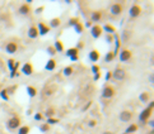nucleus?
Segmentation results:
<instances>
[{"mask_svg":"<svg viewBox=\"0 0 154 134\" xmlns=\"http://www.w3.org/2000/svg\"><path fill=\"white\" fill-rule=\"evenodd\" d=\"M113 57H115V54H113L112 52H109V53L106 56V61H107V62H109L111 60H113Z\"/></svg>","mask_w":154,"mask_h":134,"instance_id":"nucleus-23","label":"nucleus"},{"mask_svg":"<svg viewBox=\"0 0 154 134\" xmlns=\"http://www.w3.org/2000/svg\"><path fill=\"white\" fill-rule=\"evenodd\" d=\"M139 14H140V6L134 5L133 8L130 9V15H131V17H138Z\"/></svg>","mask_w":154,"mask_h":134,"instance_id":"nucleus-11","label":"nucleus"},{"mask_svg":"<svg viewBox=\"0 0 154 134\" xmlns=\"http://www.w3.org/2000/svg\"><path fill=\"white\" fill-rule=\"evenodd\" d=\"M91 32H92V36H93L94 38H98V37L102 34V28H100L98 25H94V27L92 28Z\"/></svg>","mask_w":154,"mask_h":134,"instance_id":"nucleus-5","label":"nucleus"},{"mask_svg":"<svg viewBox=\"0 0 154 134\" xmlns=\"http://www.w3.org/2000/svg\"><path fill=\"white\" fill-rule=\"evenodd\" d=\"M56 49H57V51H62V49H64L62 43H61V42H59V41L56 42Z\"/></svg>","mask_w":154,"mask_h":134,"instance_id":"nucleus-25","label":"nucleus"},{"mask_svg":"<svg viewBox=\"0 0 154 134\" xmlns=\"http://www.w3.org/2000/svg\"><path fill=\"white\" fill-rule=\"evenodd\" d=\"M93 71H94L96 73L98 72V67H97V66H94V67H93Z\"/></svg>","mask_w":154,"mask_h":134,"instance_id":"nucleus-36","label":"nucleus"},{"mask_svg":"<svg viewBox=\"0 0 154 134\" xmlns=\"http://www.w3.org/2000/svg\"><path fill=\"white\" fill-rule=\"evenodd\" d=\"M130 58H131V52L130 51H127V49H122V51H121V53H120V60L121 61L126 62Z\"/></svg>","mask_w":154,"mask_h":134,"instance_id":"nucleus-2","label":"nucleus"},{"mask_svg":"<svg viewBox=\"0 0 154 134\" xmlns=\"http://www.w3.org/2000/svg\"><path fill=\"white\" fill-rule=\"evenodd\" d=\"M89 125H91V127H94V125H96V121H91Z\"/></svg>","mask_w":154,"mask_h":134,"instance_id":"nucleus-38","label":"nucleus"},{"mask_svg":"<svg viewBox=\"0 0 154 134\" xmlns=\"http://www.w3.org/2000/svg\"><path fill=\"white\" fill-rule=\"evenodd\" d=\"M49 53L55 54V53H56V51H55V48H52V47H49Z\"/></svg>","mask_w":154,"mask_h":134,"instance_id":"nucleus-30","label":"nucleus"},{"mask_svg":"<svg viewBox=\"0 0 154 134\" xmlns=\"http://www.w3.org/2000/svg\"><path fill=\"white\" fill-rule=\"evenodd\" d=\"M28 36H29L31 38H36V37L38 36V29H37L36 27H31V29H29V32H28Z\"/></svg>","mask_w":154,"mask_h":134,"instance_id":"nucleus-12","label":"nucleus"},{"mask_svg":"<svg viewBox=\"0 0 154 134\" xmlns=\"http://www.w3.org/2000/svg\"><path fill=\"white\" fill-rule=\"evenodd\" d=\"M64 73H65V76H70L73 73V68H71V67H66L65 71H64Z\"/></svg>","mask_w":154,"mask_h":134,"instance_id":"nucleus-22","label":"nucleus"},{"mask_svg":"<svg viewBox=\"0 0 154 134\" xmlns=\"http://www.w3.org/2000/svg\"><path fill=\"white\" fill-rule=\"evenodd\" d=\"M55 66H56V63H55L53 60H51V61H49L47 65H46V70H49V71H50V70H53Z\"/></svg>","mask_w":154,"mask_h":134,"instance_id":"nucleus-16","label":"nucleus"},{"mask_svg":"<svg viewBox=\"0 0 154 134\" xmlns=\"http://www.w3.org/2000/svg\"><path fill=\"white\" fill-rule=\"evenodd\" d=\"M59 24H60V20H59L57 18L52 19V22H51V27H53V28H55V27H57Z\"/></svg>","mask_w":154,"mask_h":134,"instance_id":"nucleus-21","label":"nucleus"},{"mask_svg":"<svg viewBox=\"0 0 154 134\" xmlns=\"http://www.w3.org/2000/svg\"><path fill=\"white\" fill-rule=\"evenodd\" d=\"M27 90H28V94H29L31 96H35V95L37 94L36 89H35V87H32V86H28V87H27Z\"/></svg>","mask_w":154,"mask_h":134,"instance_id":"nucleus-19","label":"nucleus"},{"mask_svg":"<svg viewBox=\"0 0 154 134\" xmlns=\"http://www.w3.org/2000/svg\"><path fill=\"white\" fill-rule=\"evenodd\" d=\"M47 123H49V124H56V123H57V120H56V119H51V118H50Z\"/></svg>","mask_w":154,"mask_h":134,"instance_id":"nucleus-29","label":"nucleus"},{"mask_svg":"<svg viewBox=\"0 0 154 134\" xmlns=\"http://www.w3.org/2000/svg\"><path fill=\"white\" fill-rule=\"evenodd\" d=\"M51 115H53V110H49L47 111V116H51Z\"/></svg>","mask_w":154,"mask_h":134,"instance_id":"nucleus-32","label":"nucleus"},{"mask_svg":"<svg viewBox=\"0 0 154 134\" xmlns=\"http://www.w3.org/2000/svg\"><path fill=\"white\" fill-rule=\"evenodd\" d=\"M22 71H23L24 75H32V72H33V68H32V66L29 63H26L23 66V68H22Z\"/></svg>","mask_w":154,"mask_h":134,"instance_id":"nucleus-9","label":"nucleus"},{"mask_svg":"<svg viewBox=\"0 0 154 134\" xmlns=\"http://www.w3.org/2000/svg\"><path fill=\"white\" fill-rule=\"evenodd\" d=\"M40 30H38V33H41V34H46V33L49 32V27H46L45 24H43V23H41L40 24Z\"/></svg>","mask_w":154,"mask_h":134,"instance_id":"nucleus-13","label":"nucleus"},{"mask_svg":"<svg viewBox=\"0 0 154 134\" xmlns=\"http://www.w3.org/2000/svg\"><path fill=\"white\" fill-rule=\"evenodd\" d=\"M103 134H113V133H111V132H104Z\"/></svg>","mask_w":154,"mask_h":134,"instance_id":"nucleus-40","label":"nucleus"},{"mask_svg":"<svg viewBox=\"0 0 154 134\" xmlns=\"http://www.w3.org/2000/svg\"><path fill=\"white\" fill-rule=\"evenodd\" d=\"M75 24H78V20H76V19H71L70 20V25H75Z\"/></svg>","mask_w":154,"mask_h":134,"instance_id":"nucleus-31","label":"nucleus"},{"mask_svg":"<svg viewBox=\"0 0 154 134\" xmlns=\"http://www.w3.org/2000/svg\"><path fill=\"white\" fill-rule=\"evenodd\" d=\"M76 53H78V49H76V48L69 49V52H68V54L70 56V57H71V56H76Z\"/></svg>","mask_w":154,"mask_h":134,"instance_id":"nucleus-24","label":"nucleus"},{"mask_svg":"<svg viewBox=\"0 0 154 134\" xmlns=\"http://www.w3.org/2000/svg\"><path fill=\"white\" fill-rule=\"evenodd\" d=\"M19 12H20V14H28L29 13V6L28 5H22Z\"/></svg>","mask_w":154,"mask_h":134,"instance_id":"nucleus-15","label":"nucleus"},{"mask_svg":"<svg viewBox=\"0 0 154 134\" xmlns=\"http://www.w3.org/2000/svg\"><path fill=\"white\" fill-rule=\"evenodd\" d=\"M121 10H122V8H121L120 4H113V5L111 6V13H112L113 15L120 14V13H121Z\"/></svg>","mask_w":154,"mask_h":134,"instance_id":"nucleus-8","label":"nucleus"},{"mask_svg":"<svg viewBox=\"0 0 154 134\" xmlns=\"http://www.w3.org/2000/svg\"><path fill=\"white\" fill-rule=\"evenodd\" d=\"M140 100H143V101H147V100H148V94H141V95H140Z\"/></svg>","mask_w":154,"mask_h":134,"instance_id":"nucleus-28","label":"nucleus"},{"mask_svg":"<svg viewBox=\"0 0 154 134\" xmlns=\"http://www.w3.org/2000/svg\"><path fill=\"white\" fill-rule=\"evenodd\" d=\"M71 60L73 61H76V60H78V57H76V56H71Z\"/></svg>","mask_w":154,"mask_h":134,"instance_id":"nucleus-37","label":"nucleus"},{"mask_svg":"<svg viewBox=\"0 0 154 134\" xmlns=\"http://www.w3.org/2000/svg\"><path fill=\"white\" fill-rule=\"evenodd\" d=\"M19 124H20L19 119H18V118H13V119H10V120H9L8 127H9L10 129H15V128H18V127H19Z\"/></svg>","mask_w":154,"mask_h":134,"instance_id":"nucleus-4","label":"nucleus"},{"mask_svg":"<svg viewBox=\"0 0 154 134\" xmlns=\"http://www.w3.org/2000/svg\"><path fill=\"white\" fill-rule=\"evenodd\" d=\"M100 19H101V13H100V12H94V13L92 14V20L98 22Z\"/></svg>","mask_w":154,"mask_h":134,"instance_id":"nucleus-17","label":"nucleus"},{"mask_svg":"<svg viewBox=\"0 0 154 134\" xmlns=\"http://www.w3.org/2000/svg\"><path fill=\"white\" fill-rule=\"evenodd\" d=\"M28 132H29L28 127H22L20 130H19V134H28Z\"/></svg>","mask_w":154,"mask_h":134,"instance_id":"nucleus-20","label":"nucleus"},{"mask_svg":"<svg viewBox=\"0 0 154 134\" xmlns=\"http://www.w3.org/2000/svg\"><path fill=\"white\" fill-rule=\"evenodd\" d=\"M47 129H49L47 125H42V127H41V130H47Z\"/></svg>","mask_w":154,"mask_h":134,"instance_id":"nucleus-34","label":"nucleus"},{"mask_svg":"<svg viewBox=\"0 0 154 134\" xmlns=\"http://www.w3.org/2000/svg\"><path fill=\"white\" fill-rule=\"evenodd\" d=\"M113 77L116 80H118V81H121L125 77V71L124 70H121V68H116L115 70V72H113Z\"/></svg>","mask_w":154,"mask_h":134,"instance_id":"nucleus-3","label":"nucleus"},{"mask_svg":"<svg viewBox=\"0 0 154 134\" xmlns=\"http://www.w3.org/2000/svg\"><path fill=\"white\" fill-rule=\"evenodd\" d=\"M6 52L8 53H15L17 52V44L15 43H8L6 44Z\"/></svg>","mask_w":154,"mask_h":134,"instance_id":"nucleus-10","label":"nucleus"},{"mask_svg":"<svg viewBox=\"0 0 154 134\" xmlns=\"http://www.w3.org/2000/svg\"><path fill=\"white\" fill-rule=\"evenodd\" d=\"M89 105H91V101H89V103H88V104H87V105H85V106L83 108V111H84V110H87L88 108H89Z\"/></svg>","mask_w":154,"mask_h":134,"instance_id":"nucleus-33","label":"nucleus"},{"mask_svg":"<svg viewBox=\"0 0 154 134\" xmlns=\"http://www.w3.org/2000/svg\"><path fill=\"white\" fill-rule=\"evenodd\" d=\"M113 95H115V90H113V87H111V86L104 87V90H103V92H102V97H104V99H109V97H112Z\"/></svg>","mask_w":154,"mask_h":134,"instance_id":"nucleus-1","label":"nucleus"},{"mask_svg":"<svg viewBox=\"0 0 154 134\" xmlns=\"http://www.w3.org/2000/svg\"><path fill=\"white\" fill-rule=\"evenodd\" d=\"M89 57H91L92 61H97L98 58H100V53H98L97 51H92L91 54H89Z\"/></svg>","mask_w":154,"mask_h":134,"instance_id":"nucleus-14","label":"nucleus"},{"mask_svg":"<svg viewBox=\"0 0 154 134\" xmlns=\"http://www.w3.org/2000/svg\"><path fill=\"white\" fill-rule=\"evenodd\" d=\"M136 129H138L136 125H130V127L126 129V133H127V134H133L134 132H136Z\"/></svg>","mask_w":154,"mask_h":134,"instance_id":"nucleus-18","label":"nucleus"},{"mask_svg":"<svg viewBox=\"0 0 154 134\" xmlns=\"http://www.w3.org/2000/svg\"><path fill=\"white\" fill-rule=\"evenodd\" d=\"M75 29H76V32H78V33H80V32L83 30V27L78 23V24H75Z\"/></svg>","mask_w":154,"mask_h":134,"instance_id":"nucleus-27","label":"nucleus"},{"mask_svg":"<svg viewBox=\"0 0 154 134\" xmlns=\"http://www.w3.org/2000/svg\"><path fill=\"white\" fill-rule=\"evenodd\" d=\"M36 119H37V120L42 119V115H41V114H37V115H36Z\"/></svg>","mask_w":154,"mask_h":134,"instance_id":"nucleus-35","label":"nucleus"},{"mask_svg":"<svg viewBox=\"0 0 154 134\" xmlns=\"http://www.w3.org/2000/svg\"><path fill=\"white\" fill-rule=\"evenodd\" d=\"M120 119L122 120V121H130L131 113H130V111H122V113L120 114Z\"/></svg>","mask_w":154,"mask_h":134,"instance_id":"nucleus-7","label":"nucleus"},{"mask_svg":"<svg viewBox=\"0 0 154 134\" xmlns=\"http://www.w3.org/2000/svg\"><path fill=\"white\" fill-rule=\"evenodd\" d=\"M104 29L108 32V33H113V27H111V25H104Z\"/></svg>","mask_w":154,"mask_h":134,"instance_id":"nucleus-26","label":"nucleus"},{"mask_svg":"<svg viewBox=\"0 0 154 134\" xmlns=\"http://www.w3.org/2000/svg\"><path fill=\"white\" fill-rule=\"evenodd\" d=\"M150 114H152V106L148 108V109H145V110L140 114V120H147V119L150 116Z\"/></svg>","mask_w":154,"mask_h":134,"instance_id":"nucleus-6","label":"nucleus"},{"mask_svg":"<svg viewBox=\"0 0 154 134\" xmlns=\"http://www.w3.org/2000/svg\"><path fill=\"white\" fill-rule=\"evenodd\" d=\"M1 96H3L4 99H6V95H5V91H3V92H1Z\"/></svg>","mask_w":154,"mask_h":134,"instance_id":"nucleus-39","label":"nucleus"}]
</instances>
